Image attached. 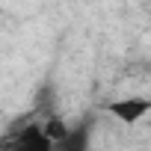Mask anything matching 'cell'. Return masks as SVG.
I'll return each mask as SVG.
<instances>
[{
    "label": "cell",
    "mask_w": 151,
    "mask_h": 151,
    "mask_svg": "<svg viewBox=\"0 0 151 151\" xmlns=\"http://www.w3.org/2000/svg\"><path fill=\"white\" fill-rule=\"evenodd\" d=\"M0 148H3V151H56L47 142V136L42 133V124L39 122H30L21 130L9 133L3 142H0Z\"/></svg>",
    "instance_id": "obj_1"
},
{
    "label": "cell",
    "mask_w": 151,
    "mask_h": 151,
    "mask_svg": "<svg viewBox=\"0 0 151 151\" xmlns=\"http://www.w3.org/2000/svg\"><path fill=\"white\" fill-rule=\"evenodd\" d=\"M148 113H151V98H142V95H130V98L110 101V116L119 119L122 124H136Z\"/></svg>",
    "instance_id": "obj_2"
},
{
    "label": "cell",
    "mask_w": 151,
    "mask_h": 151,
    "mask_svg": "<svg viewBox=\"0 0 151 151\" xmlns=\"http://www.w3.org/2000/svg\"><path fill=\"white\" fill-rule=\"evenodd\" d=\"M39 124H42V133L47 136V142H50L53 148L62 145V142L71 136V127H68L65 119H59V116H47V119H42Z\"/></svg>",
    "instance_id": "obj_3"
}]
</instances>
